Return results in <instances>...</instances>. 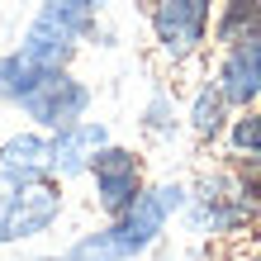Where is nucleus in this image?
<instances>
[{"mask_svg": "<svg viewBox=\"0 0 261 261\" xmlns=\"http://www.w3.org/2000/svg\"><path fill=\"white\" fill-rule=\"evenodd\" d=\"M180 199H186V190H180V186H162V190L138 195L124 214H114V223L105 228V233L76 242V247L67 252V261H133L143 247L157 242L166 214L180 209Z\"/></svg>", "mask_w": 261, "mask_h": 261, "instance_id": "obj_1", "label": "nucleus"}, {"mask_svg": "<svg viewBox=\"0 0 261 261\" xmlns=\"http://www.w3.org/2000/svg\"><path fill=\"white\" fill-rule=\"evenodd\" d=\"M90 19H95V0H43L19 43V57L38 71H62L76 43L90 34Z\"/></svg>", "mask_w": 261, "mask_h": 261, "instance_id": "obj_2", "label": "nucleus"}, {"mask_svg": "<svg viewBox=\"0 0 261 261\" xmlns=\"http://www.w3.org/2000/svg\"><path fill=\"white\" fill-rule=\"evenodd\" d=\"M62 214V190L48 176H24L0 166V242H24Z\"/></svg>", "mask_w": 261, "mask_h": 261, "instance_id": "obj_3", "label": "nucleus"}, {"mask_svg": "<svg viewBox=\"0 0 261 261\" xmlns=\"http://www.w3.org/2000/svg\"><path fill=\"white\" fill-rule=\"evenodd\" d=\"M19 105H24V114L34 119V124H43V128H71V124H81V114L90 105V90L81 81H71L67 71H48Z\"/></svg>", "mask_w": 261, "mask_h": 261, "instance_id": "obj_4", "label": "nucleus"}, {"mask_svg": "<svg viewBox=\"0 0 261 261\" xmlns=\"http://www.w3.org/2000/svg\"><path fill=\"white\" fill-rule=\"evenodd\" d=\"M209 5L214 0H157L152 5V29H157V43L166 57H190L204 43Z\"/></svg>", "mask_w": 261, "mask_h": 261, "instance_id": "obj_5", "label": "nucleus"}, {"mask_svg": "<svg viewBox=\"0 0 261 261\" xmlns=\"http://www.w3.org/2000/svg\"><path fill=\"white\" fill-rule=\"evenodd\" d=\"M90 171H95V190H100L105 214H124L133 199L143 195V166H138V157L124 152V147L105 143L95 157H90Z\"/></svg>", "mask_w": 261, "mask_h": 261, "instance_id": "obj_6", "label": "nucleus"}, {"mask_svg": "<svg viewBox=\"0 0 261 261\" xmlns=\"http://www.w3.org/2000/svg\"><path fill=\"white\" fill-rule=\"evenodd\" d=\"M214 90L223 95V105H252L261 95V29L233 38V48L223 53L219 86Z\"/></svg>", "mask_w": 261, "mask_h": 261, "instance_id": "obj_7", "label": "nucleus"}, {"mask_svg": "<svg viewBox=\"0 0 261 261\" xmlns=\"http://www.w3.org/2000/svg\"><path fill=\"white\" fill-rule=\"evenodd\" d=\"M110 143V133L100 124H71V128H57V138H48V171L57 176H76L86 171L90 157Z\"/></svg>", "mask_w": 261, "mask_h": 261, "instance_id": "obj_8", "label": "nucleus"}, {"mask_svg": "<svg viewBox=\"0 0 261 261\" xmlns=\"http://www.w3.org/2000/svg\"><path fill=\"white\" fill-rule=\"evenodd\" d=\"M0 166H5V171H24V176L48 171V138L43 133L5 138V143H0Z\"/></svg>", "mask_w": 261, "mask_h": 261, "instance_id": "obj_9", "label": "nucleus"}, {"mask_svg": "<svg viewBox=\"0 0 261 261\" xmlns=\"http://www.w3.org/2000/svg\"><path fill=\"white\" fill-rule=\"evenodd\" d=\"M43 76H48V71H38L34 62H24L19 53H10V57H0V95L19 105V100L29 95V90H34V86L43 81Z\"/></svg>", "mask_w": 261, "mask_h": 261, "instance_id": "obj_10", "label": "nucleus"}, {"mask_svg": "<svg viewBox=\"0 0 261 261\" xmlns=\"http://www.w3.org/2000/svg\"><path fill=\"white\" fill-rule=\"evenodd\" d=\"M190 124H195L199 138H214L223 128V95H219V90H204V95L195 100V119H190Z\"/></svg>", "mask_w": 261, "mask_h": 261, "instance_id": "obj_11", "label": "nucleus"}, {"mask_svg": "<svg viewBox=\"0 0 261 261\" xmlns=\"http://www.w3.org/2000/svg\"><path fill=\"white\" fill-rule=\"evenodd\" d=\"M228 143H233L238 152H247V157H261V114L238 119V124L228 128Z\"/></svg>", "mask_w": 261, "mask_h": 261, "instance_id": "obj_12", "label": "nucleus"}, {"mask_svg": "<svg viewBox=\"0 0 261 261\" xmlns=\"http://www.w3.org/2000/svg\"><path fill=\"white\" fill-rule=\"evenodd\" d=\"M242 29H261V0H233V10H228V19H223V34L233 38V34H242Z\"/></svg>", "mask_w": 261, "mask_h": 261, "instance_id": "obj_13", "label": "nucleus"}, {"mask_svg": "<svg viewBox=\"0 0 261 261\" xmlns=\"http://www.w3.org/2000/svg\"><path fill=\"white\" fill-rule=\"evenodd\" d=\"M57 261H67V256H57Z\"/></svg>", "mask_w": 261, "mask_h": 261, "instance_id": "obj_14", "label": "nucleus"}, {"mask_svg": "<svg viewBox=\"0 0 261 261\" xmlns=\"http://www.w3.org/2000/svg\"><path fill=\"white\" fill-rule=\"evenodd\" d=\"M252 261H261V256H252Z\"/></svg>", "mask_w": 261, "mask_h": 261, "instance_id": "obj_15", "label": "nucleus"}]
</instances>
